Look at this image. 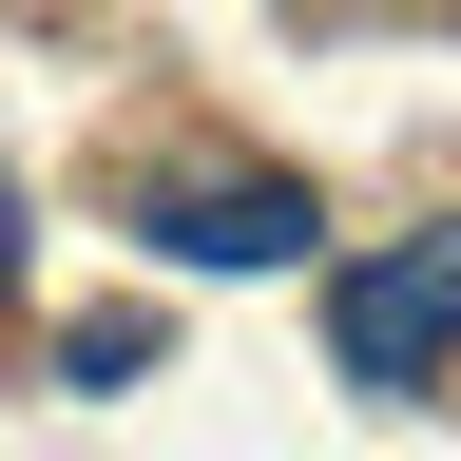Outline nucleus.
Listing matches in <instances>:
<instances>
[{
  "label": "nucleus",
  "instance_id": "1",
  "mask_svg": "<svg viewBox=\"0 0 461 461\" xmlns=\"http://www.w3.org/2000/svg\"><path fill=\"white\" fill-rule=\"evenodd\" d=\"M327 346L366 403H423L442 346H461V230H403V250H346L327 269Z\"/></svg>",
  "mask_w": 461,
  "mask_h": 461
},
{
  "label": "nucleus",
  "instance_id": "2",
  "mask_svg": "<svg viewBox=\"0 0 461 461\" xmlns=\"http://www.w3.org/2000/svg\"><path fill=\"white\" fill-rule=\"evenodd\" d=\"M308 173H135V250L154 269H308Z\"/></svg>",
  "mask_w": 461,
  "mask_h": 461
},
{
  "label": "nucleus",
  "instance_id": "3",
  "mask_svg": "<svg viewBox=\"0 0 461 461\" xmlns=\"http://www.w3.org/2000/svg\"><path fill=\"white\" fill-rule=\"evenodd\" d=\"M154 366V308H77V327H58V384H135Z\"/></svg>",
  "mask_w": 461,
  "mask_h": 461
},
{
  "label": "nucleus",
  "instance_id": "4",
  "mask_svg": "<svg viewBox=\"0 0 461 461\" xmlns=\"http://www.w3.org/2000/svg\"><path fill=\"white\" fill-rule=\"evenodd\" d=\"M20 250H39V212H20V173H0V288H20Z\"/></svg>",
  "mask_w": 461,
  "mask_h": 461
}]
</instances>
